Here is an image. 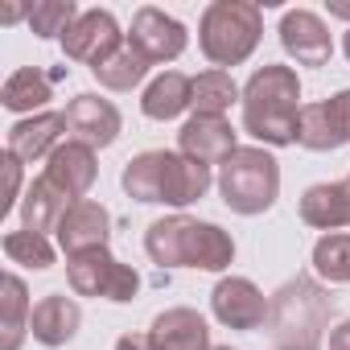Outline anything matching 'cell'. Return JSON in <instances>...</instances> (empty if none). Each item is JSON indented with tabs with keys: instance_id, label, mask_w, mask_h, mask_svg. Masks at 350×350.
I'll return each mask as SVG.
<instances>
[{
	"instance_id": "cell-1",
	"label": "cell",
	"mask_w": 350,
	"mask_h": 350,
	"mask_svg": "<svg viewBox=\"0 0 350 350\" xmlns=\"http://www.w3.org/2000/svg\"><path fill=\"white\" fill-rule=\"evenodd\" d=\"M301 79L293 66L264 62L243 83V132L256 136L264 148H288L297 144V120H301Z\"/></svg>"
},
{
	"instance_id": "cell-2",
	"label": "cell",
	"mask_w": 350,
	"mask_h": 350,
	"mask_svg": "<svg viewBox=\"0 0 350 350\" xmlns=\"http://www.w3.org/2000/svg\"><path fill=\"white\" fill-rule=\"evenodd\" d=\"M124 194L136 202H161L173 211H186L206 198L211 190V165L190 161L186 152H169V148H148L136 152L124 165Z\"/></svg>"
},
{
	"instance_id": "cell-3",
	"label": "cell",
	"mask_w": 350,
	"mask_h": 350,
	"mask_svg": "<svg viewBox=\"0 0 350 350\" xmlns=\"http://www.w3.org/2000/svg\"><path fill=\"white\" fill-rule=\"evenodd\" d=\"M144 252L157 268H198V272H227L235 264V239L219 223H202L190 215H169L148 223Z\"/></svg>"
},
{
	"instance_id": "cell-4",
	"label": "cell",
	"mask_w": 350,
	"mask_h": 350,
	"mask_svg": "<svg viewBox=\"0 0 350 350\" xmlns=\"http://www.w3.org/2000/svg\"><path fill=\"white\" fill-rule=\"evenodd\" d=\"M264 38V5L256 0H215L198 21V50L215 70L243 66Z\"/></svg>"
},
{
	"instance_id": "cell-5",
	"label": "cell",
	"mask_w": 350,
	"mask_h": 350,
	"mask_svg": "<svg viewBox=\"0 0 350 350\" xmlns=\"http://www.w3.org/2000/svg\"><path fill=\"white\" fill-rule=\"evenodd\" d=\"M329 317H334L329 293L313 276H297V280H284L272 293L268 334L280 346H313L317 350L321 334H329Z\"/></svg>"
},
{
	"instance_id": "cell-6",
	"label": "cell",
	"mask_w": 350,
	"mask_h": 350,
	"mask_svg": "<svg viewBox=\"0 0 350 350\" xmlns=\"http://www.w3.org/2000/svg\"><path fill=\"white\" fill-rule=\"evenodd\" d=\"M219 194L235 215H264L280 198V161L264 144L235 148L219 165Z\"/></svg>"
},
{
	"instance_id": "cell-7",
	"label": "cell",
	"mask_w": 350,
	"mask_h": 350,
	"mask_svg": "<svg viewBox=\"0 0 350 350\" xmlns=\"http://www.w3.org/2000/svg\"><path fill=\"white\" fill-rule=\"evenodd\" d=\"M66 280L75 297H103L116 305H128L140 293V272L132 264H120L107 247L66 260Z\"/></svg>"
},
{
	"instance_id": "cell-8",
	"label": "cell",
	"mask_w": 350,
	"mask_h": 350,
	"mask_svg": "<svg viewBox=\"0 0 350 350\" xmlns=\"http://www.w3.org/2000/svg\"><path fill=\"white\" fill-rule=\"evenodd\" d=\"M128 42V33L120 29V21L107 13V9H83V17L66 29V38H62V54L70 58V62H83V66H99V62H107L120 46Z\"/></svg>"
},
{
	"instance_id": "cell-9",
	"label": "cell",
	"mask_w": 350,
	"mask_h": 350,
	"mask_svg": "<svg viewBox=\"0 0 350 350\" xmlns=\"http://www.w3.org/2000/svg\"><path fill=\"white\" fill-rule=\"evenodd\" d=\"M128 42L157 66V62H178L190 46V33L178 17H169L165 9H136L132 13V29H128Z\"/></svg>"
},
{
	"instance_id": "cell-10",
	"label": "cell",
	"mask_w": 350,
	"mask_h": 350,
	"mask_svg": "<svg viewBox=\"0 0 350 350\" xmlns=\"http://www.w3.org/2000/svg\"><path fill=\"white\" fill-rule=\"evenodd\" d=\"M120 128H124V116L111 99L95 95V91H83L66 103V132L70 140L87 144V148H107L120 140Z\"/></svg>"
},
{
	"instance_id": "cell-11",
	"label": "cell",
	"mask_w": 350,
	"mask_h": 350,
	"mask_svg": "<svg viewBox=\"0 0 350 350\" xmlns=\"http://www.w3.org/2000/svg\"><path fill=\"white\" fill-rule=\"evenodd\" d=\"M211 309H215V317L227 329H260V325H268L272 301L260 293L256 280H247V276H223L215 284V293H211Z\"/></svg>"
},
{
	"instance_id": "cell-12",
	"label": "cell",
	"mask_w": 350,
	"mask_h": 350,
	"mask_svg": "<svg viewBox=\"0 0 350 350\" xmlns=\"http://www.w3.org/2000/svg\"><path fill=\"white\" fill-rule=\"evenodd\" d=\"M54 235H58V247L66 252V260L87 256V252H103L107 239H111V215L95 198L70 202V211L62 215V223H58Z\"/></svg>"
},
{
	"instance_id": "cell-13",
	"label": "cell",
	"mask_w": 350,
	"mask_h": 350,
	"mask_svg": "<svg viewBox=\"0 0 350 350\" xmlns=\"http://www.w3.org/2000/svg\"><path fill=\"white\" fill-rule=\"evenodd\" d=\"M280 46L297 66H325L334 54L329 25L313 9H288L280 17Z\"/></svg>"
},
{
	"instance_id": "cell-14",
	"label": "cell",
	"mask_w": 350,
	"mask_h": 350,
	"mask_svg": "<svg viewBox=\"0 0 350 350\" xmlns=\"http://www.w3.org/2000/svg\"><path fill=\"white\" fill-rule=\"evenodd\" d=\"M235 128L227 116H190L178 132V152H186L198 165H223L239 144H235Z\"/></svg>"
},
{
	"instance_id": "cell-15",
	"label": "cell",
	"mask_w": 350,
	"mask_h": 350,
	"mask_svg": "<svg viewBox=\"0 0 350 350\" xmlns=\"http://www.w3.org/2000/svg\"><path fill=\"white\" fill-rule=\"evenodd\" d=\"M46 178H50L70 202H83V198L91 194L95 178H99L95 148H87V144H79V140L66 136V140L50 152V161H46Z\"/></svg>"
},
{
	"instance_id": "cell-16",
	"label": "cell",
	"mask_w": 350,
	"mask_h": 350,
	"mask_svg": "<svg viewBox=\"0 0 350 350\" xmlns=\"http://www.w3.org/2000/svg\"><path fill=\"white\" fill-rule=\"evenodd\" d=\"M62 132H66V111H38V116H25L9 128V144L5 152L17 157L21 165H33V161H50V152L62 144Z\"/></svg>"
},
{
	"instance_id": "cell-17",
	"label": "cell",
	"mask_w": 350,
	"mask_h": 350,
	"mask_svg": "<svg viewBox=\"0 0 350 350\" xmlns=\"http://www.w3.org/2000/svg\"><path fill=\"white\" fill-rule=\"evenodd\" d=\"M148 338L157 350H211V325L190 305H173L157 313L148 325Z\"/></svg>"
},
{
	"instance_id": "cell-18",
	"label": "cell",
	"mask_w": 350,
	"mask_h": 350,
	"mask_svg": "<svg viewBox=\"0 0 350 350\" xmlns=\"http://www.w3.org/2000/svg\"><path fill=\"white\" fill-rule=\"evenodd\" d=\"M79 325H83V309H79V301L66 297V293L42 297V301L33 305V313H29V334H33V342L50 346V350L66 346V342L79 334Z\"/></svg>"
},
{
	"instance_id": "cell-19",
	"label": "cell",
	"mask_w": 350,
	"mask_h": 350,
	"mask_svg": "<svg viewBox=\"0 0 350 350\" xmlns=\"http://www.w3.org/2000/svg\"><path fill=\"white\" fill-rule=\"evenodd\" d=\"M301 223L313 231H342L350 227V182H317L301 194Z\"/></svg>"
},
{
	"instance_id": "cell-20",
	"label": "cell",
	"mask_w": 350,
	"mask_h": 350,
	"mask_svg": "<svg viewBox=\"0 0 350 350\" xmlns=\"http://www.w3.org/2000/svg\"><path fill=\"white\" fill-rule=\"evenodd\" d=\"M190 107H194V79L182 75V70H161V75L144 87V95H140V111H144L148 120H157V124L178 120V116L190 111Z\"/></svg>"
},
{
	"instance_id": "cell-21",
	"label": "cell",
	"mask_w": 350,
	"mask_h": 350,
	"mask_svg": "<svg viewBox=\"0 0 350 350\" xmlns=\"http://www.w3.org/2000/svg\"><path fill=\"white\" fill-rule=\"evenodd\" d=\"M66 211H70V198L42 173V178L29 182V190L21 198V231H38V235L58 231V223H62Z\"/></svg>"
},
{
	"instance_id": "cell-22",
	"label": "cell",
	"mask_w": 350,
	"mask_h": 350,
	"mask_svg": "<svg viewBox=\"0 0 350 350\" xmlns=\"http://www.w3.org/2000/svg\"><path fill=\"white\" fill-rule=\"evenodd\" d=\"M297 144L309 148V152H334L346 140V128L338 120V107L334 99H321V103H305L301 107V120H297Z\"/></svg>"
},
{
	"instance_id": "cell-23",
	"label": "cell",
	"mask_w": 350,
	"mask_h": 350,
	"mask_svg": "<svg viewBox=\"0 0 350 350\" xmlns=\"http://www.w3.org/2000/svg\"><path fill=\"white\" fill-rule=\"evenodd\" d=\"M66 70H54V75H46V70H38V66H21V70H13L9 79H5V87H0V103H5L9 111H38V107H46L50 99H54V79H62Z\"/></svg>"
},
{
	"instance_id": "cell-24",
	"label": "cell",
	"mask_w": 350,
	"mask_h": 350,
	"mask_svg": "<svg viewBox=\"0 0 350 350\" xmlns=\"http://www.w3.org/2000/svg\"><path fill=\"white\" fill-rule=\"evenodd\" d=\"M0 293H5L0 297V309H5V317H0V350H21V342L29 334V313H33L29 288H25V280L17 272H9L5 284H0Z\"/></svg>"
},
{
	"instance_id": "cell-25",
	"label": "cell",
	"mask_w": 350,
	"mask_h": 350,
	"mask_svg": "<svg viewBox=\"0 0 350 350\" xmlns=\"http://www.w3.org/2000/svg\"><path fill=\"white\" fill-rule=\"evenodd\" d=\"M148 58L132 46V42H124L107 62H99L91 75H95V83L99 87H107V91H132V87H140L144 83V75H148Z\"/></svg>"
},
{
	"instance_id": "cell-26",
	"label": "cell",
	"mask_w": 350,
	"mask_h": 350,
	"mask_svg": "<svg viewBox=\"0 0 350 350\" xmlns=\"http://www.w3.org/2000/svg\"><path fill=\"white\" fill-rule=\"evenodd\" d=\"M231 103H243V91L235 87L231 70H202L194 75V116H227Z\"/></svg>"
},
{
	"instance_id": "cell-27",
	"label": "cell",
	"mask_w": 350,
	"mask_h": 350,
	"mask_svg": "<svg viewBox=\"0 0 350 350\" xmlns=\"http://www.w3.org/2000/svg\"><path fill=\"white\" fill-rule=\"evenodd\" d=\"M313 272L329 284H350V231H334L313 243Z\"/></svg>"
},
{
	"instance_id": "cell-28",
	"label": "cell",
	"mask_w": 350,
	"mask_h": 350,
	"mask_svg": "<svg viewBox=\"0 0 350 350\" xmlns=\"http://www.w3.org/2000/svg\"><path fill=\"white\" fill-rule=\"evenodd\" d=\"M83 13H79V5L75 0H33L29 5V29L38 33V38H66V29L79 21Z\"/></svg>"
},
{
	"instance_id": "cell-29",
	"label": "cell",
	"mask_w": 350,
	"mask_h": 350,
	"mask_svg": "<svg viewBox=\"0 0 350 350\" xmlns=\"http://www.w3.org/2000/svg\"><path fill=\"white\" fill-rule=\"evenodd\" d=\"M5 256H9V264L33 268V272L54 268V243L38 231H9L5 235Z\"/></svg>"
},
{
	"instance_id": "cell-30",
	"label": "cell",
	"mask_w": 350,
	"mask_h": 350,
	"mask_svg": "<svg viewBox=\"0 0 350 350\" xmlns=\"http://www.w3.org/2000/svg\"><path fill=\"white\" fill-rule=\"evenodd\" d=\"M21 198V161L5 152V198H0V215H9Z\"/></svg>"
},
{
	"instance_id": "cell-31",
	"label": "cell",
	"mask_w": 350,
	"mask_h": 350,
	"mask_svg": "<svg viewBox=\"0 0 350 350\" xmlns=\"http://www.w3.org/2000/svg\"><path fill=\"white\" fill-rule=\"evenodd\" d=\"M325 346H329V350H350V317H346V321H338V325H329Z\"/></svg>"
},
{
	"instance_id": "cell-32",
	"label": "cell",
	"mask_w": 350,
	"mask_h": 350,
	"mask_svg": "<svg viewBox=\"0 0 350 350\" xmlns=\"http://www.w3.org/2000/svg\"><path fill=\"white\" fill-rule=\"evenodd\" d=\"M116 350H157L148 334H120L116 338Z\"/></svg>"
},
{
	"instance_id": "cell-33",
	"label": "cell",
	"mask_w": 350,
	"mask_h": 350,
	"mask_svg": "<svg viewBox=\"0 0 350 350\" xmlns=\"http://www.w3.org/2000/svg\"><path fill=\"white\" fill-rule=\"evenodd\" d=\"M334 107H338V120H342V128H346V140H350V87L334 95Z\"/></svg>"
},
{
	"instance_id": "cell-34",
	"label": "cell",
	"mask_w": 350,
	"mask_h": 350,
	"mask_svg": "<svg viewBox=\"0 0 350 350\" xmlns=\"http://www.w3.org/2000/svg\"><path fill=\"white\" fill-rule=\"evenodd\" d=\"M329 9V17H342V21H350V5H342V0H334V5H325Z\"/></svg>"
},
{
	"instance_id": "cell-35",
	"label": "cell",
	"mask_w": 350,
	"mask_h": 350,
	"mask_svg": "<svg viewBox=\"0 0 350 350\" xmlns=\"http://www.w3.org/2000/svg\"><path fill=\"white\" fill-rule=\"evenodd\" d=\"M342 50H346V62H350V29H346V38H342Z\"/></svg>"
},
{
	"instance_id": "cell-36",
	"label": "cell",
	"mask_w": 350,
	"mask_h": 350,
	"mask_svg": "<svg viewBox=\"0 0 350 350\" xmlns=\"http://www.w3.org/2000/svg\"><path fill=\"white\" fill-rule=\"evenodd\" d=\"M276 350H313V346H276Z\"/></svg>"
},
{
	"instance_id": "cell-37",
	"label": "cell",
	"mask_w": 350,
	"mask_h": 350,
	"mask_svg": "<svg viewBox=\"0 0 350 350\" xmlns=\"http://www.w3.org/2000/svg\"><path fill=\"white\" fill-rule=\"evenodd\" d=\"M211 350H231V346H211Z\"/></svg>"
},
{
	"instance_id": "cell-38",
	"label": "cell",
	"mask_w": 350,
	"mask_h": 350,
	"mask_svg": "<svg viewBox=\"0 0 350 350\" xmlns=\"http://www.w3.org/2000/svg\"><path fill=\"white\" fill-rule=\"evenodd\" d=\"M346 182H350V178H346Z\"/></svg>"
}]
</instances>
